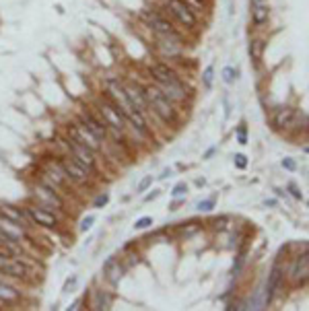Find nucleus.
Instances as JSON below:
<instances>
[{"label":"nucleus","instance_id":"f257e3e1","mask_svg":"<svg viewBox=\"0 0 309 311\" xmlns=\"http://www.w3.org/2000/svg\"><path fill=\"white\" fill-rule=\"evenodd\" d=\"M149 79L153 85L167 95L175 105H184L192 99V89L186 85V81L179 76V72L167 62H153L149 66Z\"/></svg>","mask_w":309,"mask_h":311},{"label":"nucleus","instance_id":"f03ea898","mask_svg":"<svg viewBox=\"0 0 309 311\" xmlns=\"http://www.w3.org/2000/svg\"><path fill=\"white\" fill-rule=\"evenodd\" d=\"M142 87H144V95H147V101H149V111H151L149 118L159 120L163 126L177 128L179 122H182V109H179V105H175L157 85L147 83Z\"/></svg>","mask_w":309,"mask_h":311},{"label":"nucleus","instance_id":"7ed1b4c3","mask_svg":"<svg viewBox=\"0 0 309 311\" xmlns=\"http://www.w3.org/2000/svg\"><path fill=\"white\" fill-rule=\"evenodd\" d=\"M29 194H31V200L33 202H37L41 206H46V208L54 210L58 214H62V217H66L68 198L62 192H58V190L46 186L44 181H39V179H33L31 184H29Z\"/></svg>","mask_w":309,"mask_h":311},{"label":"nucleus","instance_id":"20e7f679","mask_svg":"<svg viewBox=\"0 0 309 311\" xmlns=\"http://www.w3.org/2000/svg\"><path fill=\"white\" fill-rule=\"evenodd\" d=\"M270 122L276 132H307V114L303 109H295L289 105L276 107L272 109Z\"/></svg>","mask_w":309,"mask_h":311},{"label":"nucleus","instance_id":"39448f33","mask_svg":"<svg viewBox=\"0 0 309 311\" xmlns=\"http://www.w3.org/2000/svg\"><path fill=\"white\" fill-rule=\"evenodd\" d=\"M93 107H95V111L103 118L107 130L126 134V116H124V111L120 109L105 93H99L97 97L93 99Z\"/></svg>","mask_w":309,"mask_h":311},{"label":"nucleus","instance_id":"423d86ee","mask_svg":"<svg viewBox=\"0 0 309 311\" xmlns=\"http://www.w3.org/2000/svg\"><path fill=\"white\" fill-rule=\"evenodd\" d=\"M23 208H25V212H27V217H29L31 225L35 229H48V231H62L64 229V219L66 217L46 208V206H41V204L31 200V202L25 204Z\"/></svg>","mask_w":309,"mask_h":311},{"label":"nucleus","instance_id":"0eeeda50","mask_svg":"<svg viewBox=\"0 0 309 311\" xmlns=\"http://www.w3.org/2000/svg\"><path fill=\"white\" fill-rule=\"evenodd\" d=\"M60 140H62V146L66 149V153L70 155L76 163H81V165L87 169L91 175H95V177L99 175V155L95 151H91L89 146L76 142V140H72V138H68V136H62Z\"/></svg>","mask_w":309,"mask_h":311},{"label":"nucleus","instance_id":"6e6552de","mask_svg":"<svg viewBox=\"0 0 309 311\" xmlns=\"http://www.w3.org/2000/svg\"><path fill=\"white\" fill-rule=\"evenodd\" d=\"M58 161H60V165H62L64 169V173L68 177V181H70V186L74 190H85V188H93L95 186V175H91L87 169H85L81 163H76L70 155L64 153V155H56Z\"/></svg>","mask_w":309,"mask_h":311},{"label":"nucleus","instance_id":"1a4fd4ad","mask_svg":"<svg viewBox=\"0 0 309 311\" xmlns=\"http://www.w3.org/2000/svg\"><path fill=\"white\" fill-rule=\"evenodd\" d=\"M140 19L153 31V35H169V37L184 39L179 29L169 21V17L163 11H157V8H144V11L140 13Z\"/></svg>","mask_w":309,"mask_h":311},{"label":"nucleus","instance_id":"9d476101","mask_svg":"<svg viewBox=\"0 0 309 311\" xmlns=\"http://www.w3.org/2000/svg\"><path fill=\"white\" fill-rule=\"evenodd\" d=\"M0 274L4 278H15L19 282H31L35 278V272L27 260H21V258H11L0 254Z\"/></svg>","mask_w":309,"mask_h":311},{"label":"nucleus","instance_id":"9b49d317","mask_svg":"<svg viewBox=\"0 0 309 311\" xmlns=\"http://www.w3.org/2000/svg\"><path fill=\"white\" fill-rule=\"evenodd\" d=\"M285 280L291 282L293 289H301L309 280V254H307V245L299 254L291 258V264L285 270Z\"/></svg>","mask_w":309,"mask_h":311},{"label":"nucleus","instance_id":"f8f14e48","mask_svg":"<svg viewBox=\"0 0 309 311\" xmlns=\"http://www.w3.org/2000/svg\"><path fill=\"white\" fill-rule=\"evenodd\" d=\"M79 122L87 128V130L93 134V136H97L101 142H105L107 140V126L105 122H103V118L95 111V107L93 105H87V103H81L79 109H76V116H74Z\"/></svg>","mask_w":309,"mask_h":311},{"label":"nucleus","instance_id":"ddd939ff","mask_svg":"<svg viewBox=\"0 0 309 311\" xmlns=\"http://www.w3.org/2000/svg\"><path fill=\"white\" fill-rule=\"evenodd\" d=\"M282 284H285V266H282L280 258H276L268 272V278H266L264 291H262V305L268 307L274 303V299L278 297V293L282 291Z\"/></svg>","mask_w":309,"mask_h":311},{"label":"nucleus","instance_id":"4468645a","mask_svg":"<svg viewBox=\"0 0 309 311\" xmlns=\"http://www.w3.org/2000/svg\"><path fill=\"white\" fill-rule=\"evenodd\" d=\"M165 13L173 17V19L186 29H196L200 25L198 11H194V8L190 4H186L184 0H165Z\"/></svg>","mask_w":309,"mask_h":311},{"label":"nucleus","instance_id":"2eb2a0df","mask_svg":"<svg viewBox=\"0 0 309 311\" xmlns=\"http://www.w3.org/2000/svg\"><path fill=\"white\" fill-rule=\"evenodd\" d=\"M64 136L72 138V140L81 142V144H85V146H89V149L95 151L97 155H101V153H103V146H105V142H101L97 136H93L76 118L68 120V122L64 124Z\"/></svg>","mask_w":309,"mask_h":311},{"label":"nucleus","instance_id":"dca6fc26","mask_svg":"<svg viewBox=\"0 0 309 311\" xmlns=\"http://www.w3.org/2000/svg\"><path fill=\"white\" fill-rule=\"evenodd\" d=\"M105 95L116 103V105L124 111V116L132 114V111H136L132 107L130 99H128L126 95V89H124V81L120 79V76H107L105 79Z\"/></svg>","mask_w":309,"mask_h":311},{"label":"nucleus","instance_id":"f3484780","mask_svg":"<svg viewBox=\"0 0 309 311\" xmlns=\"http://www.w3.org/2000/svg\"><path fill=\"white\" fill-rule=\"evenodd\" d=\"M0 231L6 233V235H11L13 239L19 241V243H23L25 247H27V252L35 245V239H33V235H31V229L21 227V225L8 221L6 217H2V214H0Z\"/></svg>","mask_w":309,"mask_h":311},{"label":"nucleus","instance_id":"a211bd4d","mask_svg":"<svg viewBox=\"0 0 309 311\" xmlns=\"http://www.w3.org/2000/svg\"><path fill=\"white\" fill-rule=\"evenodd\" d=\"M124 89H126L128 99H130V103H132V107L149 118V114H151V111H149V101H147V95H144V87H142V85L138 81H124Z\"/></svg>","mask_w":309,"mask_h":311},{"label":"nucleus","instance_id":"6ab92c4d","mask_svg":"<svg viewBox=\"0 0 309 311\" xmlns=\"http://www.w3.org/2000/svg\"><path fill=\"white\" fill-rule=\"evenodd\" d=\"M101 272H103V278H105L111 287H116V284H120V280H122V276L126 272V264L122 258L109 256V258H105V262H103Z\"/></svg>","mask_w":309,"mask_h":311},{"label":"nucleus","instance_id":"aec40b11","mask_svg":"<svg viewBox=\"0 0 309 311\" xmlns=\"http://www.w3.org/2000/svg\"><path fill=\"white\" fill-rule=\"evenodd\" d=\"M0 214H2V217H6L8 221L21 225V227H27V229L33 227L23 206H17V204H11V202H2V204H0ZM33 229H35V227H33Z\"/></svg>","mask_w":309,"mask_h":311},{"label":"nucleus","instance_id":"412c9836","mask_svg":"<svg viewBox=\"0 0 309 311\" xmlns=\"http://www.w3.org/2000/svg\"><path fill=\"white\" fill-rule=\"evenodd\" d=\"M0 254L11 256V258H21V260H27V247L23 243H19L17 239H13L11 235L0 231Z\"/></svg>","mask_w":309,"mask_h":311},{"label":"nucleus","instance_id":"4be33fe9","mask_svg":"<svg viewBox=\"0 0 309 311\" xmlns=\"http://www.w3.org/2000/svg\"><path fill=\"white\" fill-rule=\"evenodd\" d=\"M19 301H23V293L13 284H8L4 278L0 280V305H13Z\"/></svg>","mask_w":309,"mask_h":311},{"label":"nucleus","instance_id":"5701e85b","mask_svg":"<svg viewBox=\"0 0 309 311\" xmlns=\"http://www.w3.org/2000/svg\"><path fill=\"white\" fill-rule=\"evenodd\" d=\"M91 307L89 309H95V311H107L114 305V295L109 291H103V289H97L93 291V299H91Z\"/></svg>","mask_w":309,"mask_h":311},{"label":"nucleus","instance_id":"b1692460","mask_svg":"<svg viewBox=\"0 0 309 311\" xmlns=\"http://www.w3.org/2000/svg\"><path fill=\"white\" fill-rule=\"evenodd\" d=\"M247 262V237L241 241V243L237 245V254H235V262H233V268H231V276L237 278L239 274H241L243 266Z\"/></svg>","mask_w":309,"mask_h":311},{"label":"nucleus","instance_id":"393cba45","mask_svg":"<svg viewBox=\"0 0 309 311\" xmlns=\"http://www.w3.org/2000/svg\"><path fill=\"white\" fill-rule=\"evenodd\" d=\"M252 8V23L256 27H264L270 19V8L268 4H250Z\"/></svg>","mask_w":309,"mask_h":311},{"label":"nucleus","instance_id":"a878e982","mask_svg":"<svg viewBox=\"0 0 309 311\" xmlns=\"http://www.w3.org/2000/svg\"><path fill=\"white\" fill-rule=\"evenodd\" d=\"M198 231H202V223H198V221L179 223L177 227H175V235L182 237V239H190V237H194Z\"/></svg>","mask_w":309,"mask_h":311},{"label":"nucleus","instance_id":"bb28decb","mask_svg":"<svg viewBox=\"0 0 309 311\" xmlns=\"http://www.w3.org/2000/svg\"><path fill=\"white\" fill-rule=\"evenodd\" d=\"M264 48H266V44H264L262 39H252L250 41V58H252V62L256 66H260V62H262Z\"/></svg>","mask_w":309,"mask_h":311},{"label":"nucleus","instance_id":"cd10ccee","mask_svg":"<svg viewBox=\"0 0 309 311\" xmlns=\"http://www.w3.org/2000/svg\"><path fill=\"white\" fill-rule=\"evenodd\" d=\"M229 223H231V217H227V214H221V217H214L208 225H210L212 231H225L229 227Z\"/></svg>","mask_w":309,"mask_h":311},{"label":"nucleus","instance_id":"c85d7f7f","mask_svg":"<svg viewBox=\"0 0 309 311\" xmlns=\"http://www.w3.org/2000/svg\"><path fill=\"white\" fill-rule=\"evenodd\" d=\"M212 83H214V64H208L202 70V85H204V89H212Z\"/></svg>","mask_w":309,"mask_h":311},{"label":"nucleus","instance_id":"c756f323","mask_svg":"<svg viewBox=\"0 0 309 311\" xmlns=\"http://www.w3.org/2000/svg\"><path fill=\"white\" fill-rule=\"evenodd\" d=\"M214 206H217V196H210V198H204V200H200L198 204H196V210L198 212H210Z\"/></svg>","mask_w":309,"mask_h":311},{"label":"nucleus","instance_id":"7c9ffc66","mask_svg":"<svg viewBox=\"0 0 309 311\" xmlns=\"http://www.w3.org/2000/svg\"><path fill=\"white\" fill-rule=\"evenodd\" d=\"M188 196V184L186 181H177V184L171 188V198H186Z\"/></svg>","mask_w":309,"mask_h":311},{"label":"nucleus","instance_id":"2f4dec72","mask_svg":"<svg viewBox=\"0 0 309 311\" xmlns=\"http://www.w3.org/2000/svg\"><path fill=\"white\" fill-rule=\"evenodd\" d=\"M235 140L239 144H247V124L241 122L237 126V130H235Z\"/></svg>","mask_w":309,"mask_h":311},{"label":"nucleus","instance_id":"473e14b6","mask_svg":"<svg viewBox=\"0 0 309 311\" xmlns=\"http://www.w3.org/2000/svg\"><path fill=\"white\" fill-rule=\"evenodd\" d=\"M237 74H239V70H235L233 66H225V68H223V81H225L227 85H231V83H235V79H237Z\"/></svg>","mask_w":309,"mask_h":311},{"label":"nucleus","instance_id":"72a5a7b5","mask_svg":"<svg viewBox=\"0 0 309 311\" xmlns=\"http://www.w3.org/2000/svg\"><path fill=\"white\" fill-rule=\"evenodd\" d=\"M153 217H140V219H136V223H134V229L136 231H147V229H151L153 227Z\"/></svg>","mask_w":309,"mask_h":311},{"label":"nucleus","instance_id":"f704fd0d","mask_svg":"<svg viewBox=\"0 0 309 311\" xmlns=\"http://www.w3.org/2000/svg\"><path fill=\"white\" fill-rule=\"evenodd\" d=\"M95 221H97L95 214H87V217H85V219L81 221L79 231H81V233H87L89 229H93V225H95Z\"/></svg>","mask_w":309,"mask_h":311},{"label":"nucleus","instance_id":"c9c22d12","mask_svg":"<svg viewBox=\"0 0 309 311\" xmlns=\"http://www.w3.org/2000/svg\"><path fill=\"white\" fill-rule=\"evenodd\" d=\"M153 175H144L140 181H138V186H136V194H142V192H147V190L153 186Z\"/></svg>","mask_w":309,"mask_h":311},{"label":"nucleus","instance_id":"e433bc0d","mask_svg":"<svg viewBox=\"0 0 309 311\" xmlns=\"http://www.w3.org/2000/svg\"><path fill=\"white\" fill-rule=\"evenodd\" d=\"M287 194H291V196H293L295 198V200H303V192H301V190H299V186L297 184H293V181H291V184H287Z\"/></svg>","mask_w":309,"mask_h":311},{"label":"nucleus","instance_id":"4c0bfd02","mask_svg":"<svg viewBox=\"0 0 309 311\" xmlns=\"http://www.w3.org/2000/svg\"><path fill=\"white\" fill-rule=\"evenodd\" d=\"M76 284H79V276H76V274H72L70 278H66L64 287H62V293H72V291L76 289Z\"/></svg>","mask_w":309,"mask_h":311},{"label":"nucleus","instance_id":"58836bf2","mask_svg":"<svg viewBox=\"0 0 309 311\" xmlns=\"http://www.w3.org/2000/svg\"><path fill=\"white\" fill-rule=\"evenodd\" d=\"M233 165L237 167V169H247V157H245V155L243 153H237L235 155V157H233Z\"/></svg>","mask_w":309,"mask_h":311},{"label":"nucleus","instance_id":"ea45409f","mask_svg":"<svg viewBox=\"0 0 309 311\" xmlns=\"http://www.w3.org/2000/svg\"><path fill=\"white\" fill-rule=\"evenodd\" d=\"M107 202H109V194L107 192H99V196L93 200V206H95V208H103Z\"/></svg>","mask_w":309,"mask_h":311},{"label":"nucleus","instance_id":"a19ab883","mask_svg":"<svg viewBox=\"0 0 309 311\" xmlns=\"http://www.w3.org/2000/svg\"><path fill=\"white\" fill-rule=\"evenodd\" d=\"M186 4H190L194 11H200V8H206V4H208V0H184Z\"/></svg>","mask_w":309,"mask_h":311},{"label":"nucleus","instance_id":"79ce46f5","mask_svg":"<svg viewBox=\"0 0 309 311\" xmlns=\"http://www.w3.org/2000/svg\"><path fill=\"white\" fill-rule=\"evenodd\" d=\"M147 192H149V194H147V196L142 198L144 202H153V200H157V198L161 196V190H159V188H154V190H151V188H149Z\"/></svg>","mask_w":309,"mask_h":311},{"label":"nucleus","instance_id":"37998d69","mask_svg":"<svg viewBox=\"0 0 309 311\" xmlns=\"http://www.w3.org/2000/svg\"><path fill=\"white\" fill-rule=\"evenodd\" d=\"M280 165H282V169H287V171H295V169H297L295 159H291V157H285V159H282Z\"/></svg>","mask_w":309,"mask_h":311},{"label":"nucleus","instance_id":"c03bdc74","mask_svg":"<svg viewBox=\"0 0 309 311\" xmlns=\"http://www.w3.org/2000/svg\"><path fill=\"white\" fill-rule=\"evenodd\" d=\"M217 151H219V146H217V144H212L210 149H206V153L202 155V159H212V157H214V153H217Z\"/></svg>","mask_w":309,"mask_h":311},{"label":"nucleus","instance_id":"a18cd8bd","mask_svg":"<svg viewBox=\"0 0 309 311\" xmlns=\"http://www.w3.org/2000/svg\"><path fill=\"white\" fill-rule=\"evenodd\" d=\"M171 175H173V169L169 167V169H163V171H161V175H157V179H161V181H165V179H169Z\"/></svg>","mask_w":309,"mask_h":311},{"label":"nucleus","instance_id":"49530a36","mask_svg":"<svg viewBox=\"0 0 309 311\" xmlns=\"http://www.w3.org/2000/svg\"><path fill=\"white\" fill-rule=\"evenodd\" d=\"M276 204H278V202L274 200V198H266V200H264V206H268V208H274Z\"/></svg>","mask_w":309,"mask_h":311},{"label":"nucleus","instance_id":"de8ad7c7","mask_svg":"<svg viewBox=\"0 0 309 311\" xmlns=\"http://www.w3.org/2000/svg\"><path fill=\"white\" fill-rule=\"evenodd\" d=\"M81 305H83V301H81V299H76V301H74V303H72L70 307H68V309H70V311H76V309H83Z\"/></svg>","mask_w":309,"mask_h":311},{"label":"nucleus","instance_id":"09e8293b","mask_svg":"<svg viewBox=\"0 0 309 311\" xmlns=\"http://www.w3.org/2000/svg\"><path fill=\"white\" fill-rule=\"evenodd\" d=\"M274 192H276L278 198H287V190H280V188H274Z\"/></svg>","mask_w":309,"mask_h":311},{"label":"nucleus","instance_id":"8fccbe9b","mask_svg":"<svg viewBox=\"0 0 309 311\" xmlns=\"http://www.w3.org/2000/svg\"><path fill=\"white\" fill-rule=\"evenodd\" d=\"M206 184V179L204 177H196V186H198V188H202Z\"/></svg>","mask_w":309,"mask_h":311},{"label":"nucleus","instance_id":"3c124183","mask_svg":"<svg viewBox=\"0 0 309 311\" xmlns=\"http://www.w3.org/2000/svg\"><path fill=\"white\" fill-rule=\"evenodd\" d=\"M250 4H268V0H250Z\"/></svg>","mask_w":309,"mask_h":311}]
</instances>
